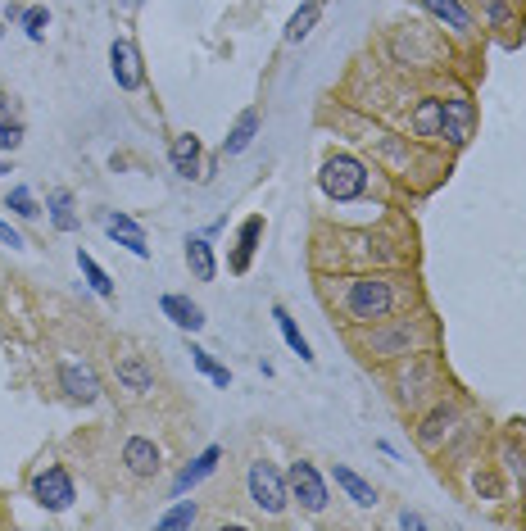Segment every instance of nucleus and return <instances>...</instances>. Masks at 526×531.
Returning a JSON list of instances; mask_svg holds the SVG:
<instances>
[{
    "label": "nucleus",
    "mask_w": 526,
    "mask_h": 531,
    "mask_svg": "<svg viewBox=\"0 0 526 531\" xmlns=\"http://www.w3.org/2000/svg\"><path fill=\"white\" fill-rule=\"evenodd\" d=\"M19 28L28 32V41H46V28H50V10L46 5H28L19 19Z\"/></svg>",
    "instance_id": "33"
},
{
    "label": "nucleus",
    "mask_w": 526,
    "mask_h": 531,
    "mask_svg": "<svg viewBox=\"0 0 526 531\" xmlns=\"http://www.w3.org/2000/svg\"><path fill=\"white\" fill-rule=\"evenodd\" d=\"M458 432H463V404H458L449 391L418 409V427H413V436H418V445L427 454H436V459L449 454V445L458 441Z\"/></svg>",
    "instance_id": "5"
},
{
    "label": "nucleus",
    "mask_w": 526,
    "mask_h": 531,
    "mask_svg": "<svg viewBox=\"0 0 526 531\" xmlns=\"http://www.w3.org/2000/svg\"><path fill=\"white\" fill-rule=\"evenodd\" d=\"M191 364H195V373H205L209 382H214V386H223V391L232 386V368H227V364H218V359L205 350V345H195V341H191Z\"/></svg>",
    "instance_id": "31"
},
{
    "label": "nucleus",
    "mask_w": 526,
    "mask_h": 531,
    "mask_svg": "<svg viewBox=\"0 0 526 531\" xmlns=\"http://www.w3.org/2000/svg\"><path fill=\"white\" fill-rule=\"evenodd\" d=\"M318 19H322V0H304L300 10H295L291 19H286V32H282V37L291 41V46H300V41L309 37L313 28H318Z\"/></svg>",
    "instance_id": "28"
},
{
    "label": "nucleus",
    "mask_w": 526,
    "mask_h": 531,
    "mask_svg": "<svg viewBox=\"0 0 526 531\" xmlns=\"http://www.w3.org/2000/svg\"><path fill=\"white\" fill-rule=\"evenodd\" d=\"M377 164H368L354 150H327L318 164V196L327 205H359V200L372 196L377 187Z\"/></svg>",
    "instance_id": "4"
},
{
    "label": "nucleus",
    "mask_w": 526,
    "mask_h": 531,
    "mask_svg": "<svg viewBox=\"0 0 526 531\" xmlns=\"http://www.w3.org/2000/svg\"><path fill=\"white\" fill-rule=\"evenodd\" d=\"M409 137L418 141V146H440V137H445V105H440V91H427V96L413 100Z\"/></svg>",
    "instance_id": "14"
},
{
    "label": "nucleus",
    "mask_w": 526,
    "mask_h": 531,
    "mask_svg": "<svg viewBox=\"0 0 526 531\" xmlns=\"http://www.w3.org/2000/svg\"><path fill=\"white\" fill-rule=\"evenodd\" d=\"M123 468H127V477L150 482V477L164 468V450H159L155 436H127L123 441Z\"/></svg>",
    "instance_id": "17"
},
{
    "label": "nucleus",
    "mask_w": 526,
    "mask_h": 531,
    "mask_svg": "<svg viewBox=\"0 0 526 531\" xmlns=\"http://www.w3.org/2000/svg\"><path fill=\"white\" fill-rule=\"evenodd\" d=\"M245 500L254 504L259 518H286L291 513L286 468H277L273 459H250V468H245Z\"/></svg>",
    "instance_id": "6"
},
{
    "label": "nucleus",
    "mask_w": 526,
    "mask_h": 531,
    "mask_svg": "<svg viewBox=\"0 0 526 531\" xmlns=\"http://www.w3.org/2000/svg\"><path fill=\"white\" fill-rule=\"evenodd\" d=\"M286 486H291V509L309 513V518H322V513L332 509V477L313 459H291Z\"/></svg>",
    "instance_id": "8"
},
{
    "label": "nucleus",
    "mask_w": 526,
    "mask_h": 531,
    "mask_svg": "<svg viewBox=\"0 0 526 531\" xmlns=\"http://www.w3.org/2000/svg\"><path fill=\"white\" fill-rule=\"evenodd\" d=\"M168 164L186 182H205V146H200V137L195 132H177L173 146H168Z\"/></svg>",
    "instance_id": "20"
},
{
    "label": "nucleus",
    "mask_w": 526,
    "mask_h": 531,
    "mask_svg": "<svg viewBox=\"0 0 526 531\" xmlns=\"http://www.w3.org/2000/svg\"><path fill=\"white\" fill-rule=\"evenodd\" d=\"M46 214H50V223H55V232H78V227H82L78 200H73L69 187L46 191Z\"/></svg>",
    "instance_id": "26"
},
{
    "label": "nucleus",
    "mask_w": 526,
    "mask_h": 531,
    "mask_svg": "<svg viewBox=\"0 0 526 531\" xmlns=\"http://www.w3.org/2000/svg\"><path fill=\"white\" fill-rule=\"evenodd\" d=\"M440 50H449L440 37H427L418 23H400V28L386 32V59L400 64V69H436Z\"/></svg>",
    "instance_id": "7"
},
{
    "label": "nucleus",
    "mask_w": 526,
    "mask_h": 531,
    "mask_svg": "<svg viewBox=\"0 0 526 531\" xmlns=\"http://www.w3.org/2000/svg\"><path fill=\"white\" fill-rule=\"evenodd\" d=\"M332 482H336V491L354 504V509H377V504H381L377 486H372L368 477H359L350 463H332Z\"/></svg>",
    "instance_id": "24"
},
{
    "label": "nucleus",
    "mask_w": 526,
    "mask_h": 531,
    "mask_svg": "<svg viewBox=\"0 0 526 531\" xmlns=\"http://www.w3.org/2000/svg\"><path fill=\"white\" fill-rule=\"evenodd\" d=\"M28 495H32V504L46 513H69L73 504H78V482H73V472L64 468V463H41V468L32 472Z\"/></svg>",
    "instance_id": "9"
},
{
    "label": "nucleus",
    "mask_w": 526,
    "mask_h": 531,
    "mask_svg": "<svg viewBox=\"0 0 526 531\" xmlns=\"http://www.w3.org/2000/svg\"><path fill=\"white\" fill-rule=\"evenodd\" d=\"M23 137H28V128H23V118L0 114V150H5V155H14V150L23 146Z\"/></svg>",
    "instance_id": "34"
},
{
    "label": "nucleus",
    "mask_w": 526,
    "mask_h": 531,
    "mask_svg": "<svg viewBox=\"0 0 526 531\" xmlns=\"http://www.w3.org/2000/svg\"><path fill=\"white\" fill-rule=\"evenodd\" d=\"M418 10L436 23L440 37L458 41V46H472V41H477V32H481L472 0H418Z\"/></svg>",
    "instance_id": "10"
},
{
    "label": "nucleus",
    "mask_w": 526,
    "mask_h": 531,
    "mask_svg": "<svg viewBox=\"0 0 526 531\" xmlns=\"http://www.w3.org/2000/svg\"><path fill=\"white\" fill-rule=\"evenodd\" d=\"M0 105H5V91H0Z\"/></svg>",
    "instance_id": "38"
},
{
    "label": "nucleus",
    "mask_w": 526,
    "mask_h": 531,
    "mask_svg": "<svg viewBox=\"0 0 526 531\" xmlns=\"http://www.w3.org/2000/svg\"><path fill=\"white\" fill-rule=\"evenodd\" d=\"M440 105H445V137H440V150H463L477 137V100H472V91L454 87V91H440Z\"/></svg>",
    "instance_id": "11"
},
{
    "label": "nucleus",
    "mask_w": 526,
    "mask_h": 531,
    "mask_svg": "<svg viewBox=\"0 0 526 531\" xmlns=\"http://www.w3.org/2000/svg\"><path fill=\"white\" fill-rule=\"evenodd\" d=\"M354 350H359L363 364L372 368H390L400 364L404 354H418V350H431L440 341V327L427 309H409V314H395L386 323H372V327H354L350 332Z\"/></svg>",
    "instance_id": "2"
},
{
    "label": "nucleus",
    "mask_w": 526,
    "mask_h": 531,
    "mask_svg": "<svg viewBox=\"0 0 526 531\" xmlns=\"http://www.w3.org/2000/svg\"><path fill=\"white\" fill-rule=\"evenodd\" d=\"M395 522H400L404 531H422V527H427V518H422V513H413V509H404L400 518H395Z\"/></svg>",
    "instance_id": "36"
},
{
    "label": "nucleus",
    "mask_w": 526,
    "mask_h": 531,
    "mask_svg": "<svg viewBox=\"0 0 526 531\" xmlns=\"http://www.w3.org/2000/svg\"><path fill=\"white\" fill-rule=\"evenodd\" d=\"M55 382H59V391H64V400H73V404H82V409H91V404L105 395V386H100V373L87 364V359H59V368H55Z\"/></svg>",
    "instance_id": "13"
},
{
    "label": "nucleus",
    "mask_w": 526,
    "mask_h": 531,
    "mask_svg": "<svg viewBox=\"0 0 526 531\" xmlns=\"http://www.w3.org/2000/svg\"><path fill=\"white\" fill-rule=\"evenodd\" d=\"M114 382L127 395H150L155 391V368H150L146 354L123 350V354H114Z\"/></svg>",
    "instance_id": "16"
},
{
    "label": "nucleus",
    "mask_w": 526,
    "mask_h": 531,
    "mask_svg": "<svg viewBox=\"0 0 526 531\" xmlns=\"http://www.w3.org/2000/svg\"><path fill=\"white\" fill-rule=\"evenodd\" d=\"M5 173H14V168H10V159H0V177H5Z\"/></svg>",
    "instance_id": "37"
},
{
    "label": "nucleus",
    "mask_w": 526,
    "mask_h": 531,
    "mask_svg": "<svg viewBox=\"0 0 526 531\" xmlns=\"http://www.w3.org/2000/svg\"><path fill=\"white\" fill-rule=\"evenodd\" d=\"M78 268H82V277H87V286L100 295V300H118V286H114V277H109L105 268L96 264V255H91V250H82V246H78Z\"/></svg>",
    "instance_id": "29"
},
{
    "label": "nucleus",
    "mask_w": 526,
    "mask_h": 531,
    "mask_svg": "<svg viewBox=\"0 0 526 531\" xmlns=\"http://www.w3.org/2000/svg\"><path fill=\"white\" fill-rule=\"evenodd\" d=\"M182 255H186V268H191L195 282H214L218 277V255H214V236L205 232H191L182 241Z\"/></svg>",
    "instance_id": "25"
},
{
    "label": "nucleus",
    "mask_w": 526,
    "mask_h": 531,
    "mask_svg": "<svg viewBox=\"0 0 526 531\" xmlns=\"http://www.w3.org/2000/svg\"><path fill=\"white\" fill-rule=\"evenodd\" d=\"M5 209H10L14 218H23V223H28V218L41 214V200H37V191H32V187H10V196H5Z\"/></svg>",
    "instance_id": "32"
},
{
    "label": "nucleus",
    "mask_w": 526,
    "mask_h": 531,
    "mask_svg": "<svg viewBox=\"0 0 526 531\" xmlns=\"http://www.w3.org/2000/svg\"><path fill=\"white\" fill-rule=\"evenodd\" d=\"M322 295H327L332 314L345 323V332L386 323V318L409 314V309H422V286L409 268H350V273H322Z\"/></svg>",
    "instance_id": "1"
},
{
    "label": "nucleus",
    "mask_w": 526,
    "mask_h": 531,
    "mask_svg": "<svg viewBox=\"0 0 526 531\" xmlns=\"http://www.w3.org/2000/svg\"><path fill=\"white\" fill-rule=\"evenodd\" d=\"M100 227H105V236H109V241H114V246H123L127 255L150 259L146 227H141L132 214H123V209H100Z\"/></svg>",
    "instance_id": "15"
},
{
    "label": "nucleus",
    "mask_w": 526,
    "mask_h": 531,
    "mask_svg": "<svg viewBox=\"0 0 526 531\" xmlns=\"http://www.w3.org/2000/svg\"><path fill=\"white\" fill-rule=\"evenodd\" d=\"M273 323H277V332H282V341L291 345V354L300 359V364H313L318 354H313V345H309V336L300 332V323H295L291 314H286V305H273Z\"/></svg>",
    "instance_id": "27"
},
{
    "label": "nucleus",
    "mask_w": 526,
    "mask_h": 531,
    "mask_svg": "<svg viewBox=\"0 0 526 531\" xmlns=\"http://www.w3.org/2000/svg\"><path fill=\"white\" fill-rule=\"evenodd\" d=\"M386 382H390V400L400 404L404 413H418L422 404H431L436 395H445V368H440V350H418V354H404L400 364L386 368Z\"/></svg>",
    "instance_id": "3"
},
{
    "label": "nucleus",
    "mask_w": 526,
    "mask_h": 531,
    "mask_svg": "<svg viewBox=\"0 0 526 531\" xmlns=\"http://www.w3.org/2000/svg\"><path fill=\"white\" fill-rule=\"evenodd\" d=\"M195 522H200V504L186 500V495H177L173 509L155 518V527H159V531H182V527H195Z\"/></svg>",
    "instance_id": "30"
},
{
    "label": "nucleus",
    "mask_w": 526,
    "mask_h": 531,
    "mask_svg": "<svg viewBox=\"0 0 526 531\" xmlns=\"http://www.w3.org/2000/svg\"><path fill=\"white\" fill-rule=\"evenodd\" d=\"M259 132H263V114H259V109H241V114H236V123L227 128V137H223V146H218V155H223V159L245 155V150L259 141Z\"/></svg>",
    "instance_id": "23"
},
{
    "label": "nucleus",
    "mask_w": 526,
    "mask_h": 531,
    "mask_svg": "<svg viewBox=\"0 0 526 531\" xmlns=\"http://www.w3.org/2000/svg\"><path fill=\"white\" fill-rule=\"evenodd\" d=\"M159 314L168 318L173 327H182L186 336H195V332H205V309L195 305L191 295H177V291H168V295H159Z\"/></svg>",
    "instance_id": "22"
},
{
    "label": "nucleus",
    "mask_w": 526,
    "mask_h": 531,
    "mask_svg": "<svg viewBox=\"0 0 526 531\" xmlns=\"http://www.w3.org/2000/svg\"><path fill=\"white\" fill-rule=\"evenodd\" d=\"M218 463H223V445H205L191 463H182V468L173 472V500L177 495H191L200 482H209V477L218 472Z\"/></svg>",
    "instance_id": "21"
},
{
    "label": "nucleus",
    "mask_w": 526,
    "mask_h": 531,
    "mask_svg": "<svg viewBox=\"0 0 526 531\" xmlns=\"http://www.w3.org/2000/svg\"><path fill=\"white\" fill-rule=\"evenodd\" d=\"M0 246H10V250H28V236H23L19 227H10L5 218H0Z\"/></svg>",
    "instance_id": "35"
},
{
    "label": "nucleus",
    "mask_w": 526,
    "mask_h": 531,
    "mask_svg": "<svg viewBox=\"0 0 526 531\" xmlns=\"http://www.w3.org/2000/svg\"><path fill=\"white\" fill-rule=\"evenodd\" d=\"M472 5H477V14L486 19V28L499 32L508 46L522 41V0H472Z\"/></svg>",
    "instance_id": "19"
},
{
    "label": "nucleus",
    "mask_w": 526,
    "mask_h": 531,
    "mask_svg": "<svg viewBox=\"0 0 526 531\" xmlns=\"http://www.w3.org/2000/svg\"><path fill=\"white\" fill-rule=\"evenodd\" d=\"M263 232H268L263 214H250L241 227H236V246H232V255H227V273H232V277L250 273L254 255H259V246H263Z\"/></svg>",
    "instance_id": "18"
},
{
    "label": "nucleus",
    "mask_w": 526,
    "mask_h": 531,
    "mask_svg": "<svg viewBox=\"0 0 526 531\" xmlns=\"http://www.w3.org/2000/svg\"><path fill=\"white\" fill-rule=\"evenodd\" d=\"M109 78H114L118 91H127V96H137V91H146V59H141V46L132 37H114L109 41Z\"/></svg>",
    "instance_id": "12"
}]
</instances>
